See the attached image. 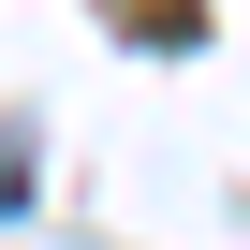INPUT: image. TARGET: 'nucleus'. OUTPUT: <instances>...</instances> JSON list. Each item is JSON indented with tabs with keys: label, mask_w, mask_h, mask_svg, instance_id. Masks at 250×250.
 I'll return each mask as SVG.
<instances>
[{
	"label": "nucleus",
	"mask_w": 250,
	"mask_h": 250,
	"mask_svg": "<svg viewBox=\"0 0 250 250\" xmlns=\"http://www.w3.org/2000/svg\"><path fill=\"white\" fill-rule=\"evenodd\" d=\"M118 15H133V30H177V0H118Z\"/></svg>",
	"instance_id": "nucleus-2"
},
{
	"label": "nucleus",
	"mask_w": 250,
	"mask_h": 250,
	"mask_svg": "<svg viewBox=\"0 0 250 250\" xmlns=\"http://www.w3.org/2000/svg\"><path fill=\"white\" fill-rule=\"evenodd\" d=\"M15 191H30V133L0 118V206H15Z\"/></svg>",
	"instance_id": "nucleus-1"
}]
</instances>
